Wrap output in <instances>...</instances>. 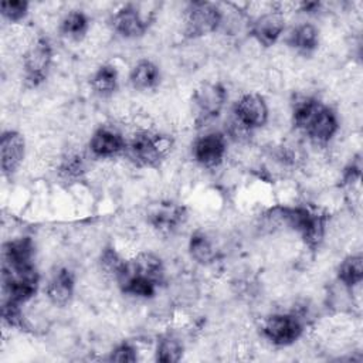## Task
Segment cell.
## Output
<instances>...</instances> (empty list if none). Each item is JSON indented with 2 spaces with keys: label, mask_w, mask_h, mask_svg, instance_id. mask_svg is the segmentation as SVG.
Wrapping results in <instances>:
<instances>
[{
  "label": "cell",
  "mask_w": 363,
  "mask_h": 363,
  "mask_svg": "<svg viewBox=\"0 0 363 363\" xmlns=\"http://www.w3.org/2000/svg\"><path fill=\"white\" fill-rule=\"evenodd\" d=\"M172 139L162 133L138 132L125 146L132 163L139 167H157L172 150Z\"/></svg>",
  "instance_id": "6da1fadb"
},
{
  "label": "cell",
  "mask_w": 363,
  "mask_h": 363,
  "mask_svg": "<svg viewBox=\"0 0 363 363\" xmlns=\"http://www.w3.org/2000/svg\"><path fill=\"white\" fill-rule=\"evenodd\" d=\"M278 216L286 225L301 234L308 247L316 248L320 244L326 224L323 214L308 207H284L278 208Z\"/></svg>",
  "instance_id": "7a4b0ae2"
},
{
  "label": "cell",
  "mask_w": 363,
  "mask_h": 363,
  "mask_svg": "<svg viewBox=\"0 0 363 363\" xmlns=\"http://www.w3.org/2000/svg\"><path fill=\"white\" fill-rule=\"evenodd\" d=\"M3 291L6 299L14 302H27L31 299L38 288V274L34 265L26 267H3Z\"/></svg>",
  "instance_id": "3957f363"
},
{
  "label": "cell",
  "mask_w": 363,
  "mask_h": 363,
  "mask_svg": "<svg viewBox=\"0 0 363 363\" xmlns=\"http://www.w3.org/2000/svg\"><path fill=\"white\" fill-rule=\"evenodd\" d=\"M52 60V48L47 38L38 37L23 57L24 82L28 88H35L47 78Z\"/></svg>",
  "instance_id": "277c9868"
},
{
  "label": "cell",
  "mask_w": 363,
  "mask_h": 363,
  "mask_svg": "<svg viewBox=\"0 0 363 363\" xmlns=\"http://www.w3.org/2000/svg\"><path fill=\"white\" fill-rule=\"evenodd\" d=\"M225 99L227 91L221 84L210 82L200 85L191 96L196 125L201 126L217 118L225 104Z\"/></svg>",
  "instance_id": "5b68a950"
},
{
  "label": "cell",
  "mask_w": 363,
  "mask_h": 363,
  "mask_svg": "<svg viewBox=\"0 0 363 363\" xmlns=\"http://www.w3.org/2000/svg\"><path fill=\"white\" fill-rule=\"evenodd\" d=\"M221 23V11L213 3L194 1L186 10L184 34L189 38H199L211 34Z\"/></svg>",
  "instance_id": "8992f818"
},
{
  "label": "cell",
  "mask_w": 363,
  "mask_h": 363,
  "mask_svg": "<svg viewBox=\"0 0 363 363\" xmlns=\"http://www.w3.org/2000/svg\"><path fill=\"white\" fill-rule=\"evenodd\" d=\"M301 320L291 313H278L269 316L262 326L264 336L277 346H288L302 335Z\"/></svg>",
  "instance_id": "52a82bcc"
},
{
  "label": "cell",
  "mask_w": 363,
  "mask_h": 363,
  "mask_svg": "<svg viewBox=\"0 0 363 363\" xmlns=\"http://www.w3.org/2000/svg\"><path fill=\"white\" fill-rule=\"evenodd\" d=\"M234 119L250 130L262 126L268 119V108L265 101L257 94L242 95L235 102Z\"/></svg>",
  "instance_id": "ba28073f"
},
{
  "label": "cell",
  "mask_w": 363,
  "mask_h": 363,
  "mask_svg": "<svg viewBox=\"0 0 363 363\" xmlns=\"http://www.w3.org/2000/svg\"><path fill=\"white\" fill-rule=\"evenodd\" d=\"M337 126L339 125L335 112L330 108L320 104L302 130L309 136V139L313 143L325 145L333 138V135L337 130Z\"/></svg>",
  "instance_id": "9c48e42d"
},
{
  "label": "cell",
  "mask_w": 363,
  "mask_h": 363,
  "mask_svg": "<svg viewBox=\"0 0 363 363\" xmlns=\"http://www.w3.org/2000/svg\"><path fill=\"white\" fill-rule=\"evenodd\" d=\"M225 152V138L218 132H210L199 138L193 145V156L197 163L204 167H214L220 164Z\"/></svg>",
  "instance_id": "30bf717a"
},
{
  "label": "cell",
  "mask_w": 363,
  "mask_h": 363,
  "mask_svg": "<svg viewBox=\"0 0 363 363\" xmlns=\"http://www.w3.org/2000/svg\"><path fill=\"white\" fill-rule=\"evenodd\" d=\"M150 23L147 16H143L133 4L121 7L112 18V24L116 33L126 38H136L145 34Z\"/></svg>",
  "instance_id": "8fae6325"
},
{
  "label": "cell",
  "mask_w": 363,
  "mask_h": 363,
  "mask_svg": "<svg viewBox=\"0 0 363 363\" xmlns=\"http://www.w3.org/2000/svg\"><path fill=\"white\" fill-rule=\"evenodd\" d=\"M24 138L16 130L3 132L0 139L1 170L4 176H11L24 157Z\"/></svg>",
  "instance_id": "7c38bea8"
},
{
  "label": "cell",
  "mask_w": 363,
  "mask_h": 363,
  "mask_svg": "<svg viewBox=\"0 0 363 363\" xmlns=\"http://www.w3.org/2000/svg\"><path fill=\"white\" fill-rule=\"evenodd\" d=\"M187 218L186 208L180 204L164 203L159 204L150 214L149 223L160 233H173L176 231Z\"/></svg>",
  "instance_id": "4fadbf2b"
},
{
  "label": "cell",
  "mask_w": 363,
  "mask_h": 363,
  "mask_svg": "<svg viewBox=\"0 0 363 363\" xmlns=\"http://www.w3.org/2000/svg\"><path fill=\"white\" fill-rule=\"evenodd\" d=\"M125 146H126V142L123 136L118 130L106 126L95 130V133L89 140V149L98 157L115 156L123 152Z\"/></svg>",
  "instance_id": "5bb4252c"
},
{
  "label": "cell",
  "mask_w": 363,
  "mask_h": 363,
  "mask_svg": "<svg viewBox=\"0 0 363 363\" xmlns=\"http://www.w3.org/2000/svg\"><path fill=\"white\" fill-rule=\"evenodd\" d=\"M284 31V18L281 13L271 11L259 16L251 27L252 37L264 47H271L277 43Z\"/></svg>",
  "instance_id": "9a60e30c"
},
{
  "label": "cell",
  "mask_w": 363,
  "mask_h": 363,
  "mask_svg": "<svg viewBox=\"0 0 363 363\" xmlns=\"http://www.w3.org/2000/svg\"><path fill=\"white\" fill-rule=\"evenodd\" d=\"M74 286H75L74 274L68 268H60L50 279L45 292L48 299L54 305L64 306L71 301L74 295Z\"/></svg>",
  "instance_id": "2e32d148"
},
{
  "label": "cell",
  "mask_w": 363,
  "mask_h": 363,
  "mask_svg": "<svg viewBox=\"0 0 363 363\" xmlns=\"http://www.w3.org/2000/svg\"><path fill=\"white\" fill-rule=\"evenodd\" d=\"M34 254L33 241L28 237L7 241L3 245V267H26L31 265Z\"/></svg>",
  "instance_id": "e0dca14e"
},
{
  "label": "cell",
  "mask_w": 363,
  "mask_h": 363,
  "mask_svg": "<svg viewBox=\"0 0 363 363\" xmlns=\"http://www.w3.org/2000/svg\"><path fill=\"white\" fill-rule=\"evenodd\" d=\"M126 269L133 274L143 275L157 285L163 281V264L162 259L152 252H140L133 259L126 262Z\"/></svg>",
  "instance_id": "ac0fdd59"
},
{
  "label": "cell",
  "mask_w": 363,
  "mask_h": 363,
  "mask_svg": "<svg viewBox=\"0 0 363 363\" xmlns=\"http://www.w3.org/2000/svg\"><path fill=\"white\" fill-rule=\"evenodd\" d=\"M160 72L156 64L149 60H142L130 71L129 81L135 89H152L159 84Z\"/></svg>",
  "instance_id": "d6986e66"
},
{
  "label": "cell",
  "mask_w": 363,
  "mask_h": 363,
  "mask_svg": "<svg viewBox=\"0 0 363 363\" xmlns=\"http://www.w3.org/2000/svg\"><path fill=\"white\" fill-rule=\"evenodd\" d=\"M318 30L312 24H301L295 27L288 38V43L298 52L309 54L318 47Z\"/></svg>",
  "instance_id": "ffe728a7"
},
{
  "label": "cell",
  "mask_w": 363,
  "mask_h": 363,
  "mask_svg": "<svg viewBox=\"0 0 363 363\" xmlns=\"http://www.w3.org/2000/svg\"><path fill=\"white\" fill-rule=\"evenodd\" d=\"M91 86L96 94H99L102 96L113 94L118 88L116 68L111 64L101 65L91 78Z\"/></svg>",
  "instance_id": "44dd1931"
},
{
  "label": "cell",
  "mask_w": 363,
  "mask_h": 363,
  "mask_svg": "<svg viewBox=\"0 0 363 363\" xmlns=\"http://www.w3.org/2000/svg\"><path fill=\"white\" fill-rule=\"evenodd\" d=\"M88 27H89L88 17L82 11L74 10V11H69L62 18L60 30L64 37L78 41V40L84 38V35L88 31Z\"/></svg>",
  "instance_id": "7402d4cb"
},
{
  "label": "cell",
  "mask_w": 363,
  "mask_h": 363,
  "mask_svg": "<svg viewBox=\"0 0 363 363\" xmlns=\"http://www.w3.org/2000/svg\"><path fill=\"white\" fill-rule=\"evenodd\" d=\"M363 278V261L360 255L345 258L337 268V279L347 288L360 284Z\"/></svg>",
  "instance_id": "603a6c76"
},
{
  "label": "cell",
  "mask_w": 363,
  "mask_h": 363,
  "mask_svg": "<svg viewBox=\"0 0 363 363\" xmlns=\"http://www.w3.org/2000/svg\"><path fill=\"white\" fill-rule=\"evenodd\" d=\"M189 250L191 258H194L200 264H210L216 258L214 245L210 238L203 233H196L191 235Z\"/></svg>",
  "instance_id": "cb8c5ba5"
},
{
  "label": "cell",
  "mask_w": 363,
  "mask_h": 363,
  "mask_svg": "<svg viewBox=\"0 0 363 363\" xmlns=\"http://www.w3.org/2000/svg\"><path fill=\"white\" fill-rule=\"evenodd\" d=\"M183 356V345L173 335H164L156 346V360L162 363L179 362Z\"/></svg>",
  "instance_id": "d4e9b609"
},
{
  "label": "cell",
  "mask_w": 363,
  "mask_h": 363,
  "mask_svg": "<svg viewBox=\"0 0 363 363\" xmlns=\"http://www.w3.org/2000/svg\"><path fill=\"white\" fill-rule=\"evenodd\" d=\"M126 262H128V261H125V259L116 252V250L112 248V247H106V248L101 252L99 264H101L102 271H104L108 277H111V278H113V279H116V281H119V278H121L122 274L125 272Z\"/></svg>",
  "instance_id": "484cf974"
},
{
  "label": "cell",
  "mask_w": 363,
  "mask_h": 363,
  "mask_svg": "<svg viewBox=\"0 0 363 363\" xmlns=\"http://www.w3.org/2000/svg\"><path fill=\"white\" fill-rule=\"evenodd\" d=\"M319 105H320V102L315 98H311V96L298 98L295 101L294 109H292V122H294L295 128L302 130Z\"/></svg>",
  "instance_id": "4316f807"
},
{
  "label": "cell",
  "mask_w": 363,
  "mask_h": 363,
  "mask_svg": "<svg viewBox=\"0 0 363 363\" xmlns=\"http://www.w3.org/2000/svg\"><path fill=\"white\" fill-rule=\"evenodd\" d=\"M1 318H3V322L9 326L24 328V319H23V313L18 302L4 299L1 306Z\"/></svg>",
  "instance_id": "83f0119b"
},
{
  "label": "cell",
  "mask_w": 363,
  "mask_h": 363,
  "mask_svg": "<svg viewBox=\"0 0 363 363\" xmlns=\"http://www.w3.org/2000/svg\"><path fill=\"white\" fill-rule=\"evenodd\" d=\"M27 9H28V3L24 0L1 1V6H0L1 16L13 23L20 21L27 14Z\"/></svg>",
  "instance_id": "f1b7e54d"
},
{
  "label": "cell",
  "mask_w": 363,
  "mask_h": 363,
  "mask_svg": "<svg viewBox=\"0 0 363 363\" xmlns=\"http://www.w3.org/2000/svg\"><path fill=\"white\" fill-rule=\"evenodd\" d=\"M111 362H119V363H133L138 360L136 349L129 342L119 343L109 354L108 357Z\"/></svg>",
  "instance_id": "f546056e"
},
{
  "label": "cell",
  "mask_w": 363,
  "mask_h": 363,
  "mask_svg": "<svg viewBox=\"0 0 363 363\" xmlns=\"http://www.w3.org/2000/svg\"><path fill=\"white\" fill-rule=\"evenodd\" d=\"M82 172H84V162H82V157L78 155L68 156L67 159L62 160L60 166V173L67 179L78 177L81 176Z\"/></svg>",
  "instance_id": "4dcf8cb0"
},
{
  "label": "cell",
  "mask_w": 363,
  "mask_h": 363,
  "mask_svg": "<svg viewBox=\"0 0 363 363\" xmlns=\"http://www.w3.org/2000/svg\"><path fill=\"white\" fill-rule=\"evenodd\" d=\"M302 10L303 11H308V13H312L315 11L318 7H319V3H302Z\"/></svg>",
  "instance_id": "1f68e13d"
}]
</instances>
